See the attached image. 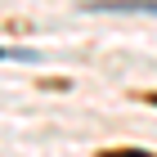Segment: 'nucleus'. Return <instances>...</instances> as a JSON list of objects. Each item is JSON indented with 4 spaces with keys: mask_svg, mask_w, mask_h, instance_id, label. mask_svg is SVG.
Here are the masks:
<instances>
[{
    "mask_svg": "<svg viewBox=\"0 0 157 157\" xmlns=\"http://www.w3.org/2000/svg\"><path fill=\"white\" fill-rule=\"evenodd\" d=\"M94 13H157V0H112V5H90Z\"/></svg>",
    "mask_w": 157,
    "mask_h": 157,
    "instance_id": "nucleus-1",
    "label": "nucleus"
},
{
    "mask_svg": "<svg viewBox=\"0 0 157 157\" xmlns=\"http://www.w3.org/2000/svg\"><path fill=\"white\" fill-rule=\"evenodd\" d=\"M103 157H153V153H135V148H126V153H103Z\"/></svg>",
    "mask_w": 157,
    "mask_h": 157,
    "instance_id": "nucleus-2",
    "label": "nucleus"
},
{
    "mask_svg": "<svg viewBox=\"0 0 157 157\" xmlns=\"http://www.w3.org/2000/svg\"><path fill=\"white\" fill-rule=\"evenodd\" d=\"M148 103H157V94H153V99H148Z\"/></svg>",
    "mask_w": 157,
    "mask_h": 157,
    "instance_id": "nucleus-3",
    "label": "nucleus"
}]
</instances>
